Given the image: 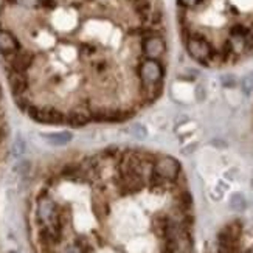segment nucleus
<instances>
[{"label":"nucleus","mask_w":253,"mask_h":253,"mask_svg":"<svg viewBox=\"0 0 253 253\" xmlns=\"http://www.w3.org/2000/svg\"><path fill=\"white\" fill-rule=\"evenodd\" d=\"M152 172L165 182H175L182 174V167L179 160L171 156L157 157L152 163Z\"/></svg>","instance_id":"1"},{"label":"nucleus","mask_w":253,"mask_h":253,"mask_svg":"<svg viewBox=\"0 0 253 253\" xmlns=\"http://www.w3.org/2000/svg\"><path fill=\"white\" fill-rule=\"evenodd\" d=\"M186 50L193 59L199 62H207L213 58V47L202 36H191L186 41Z\"/></svg>","instance_id":"2"},{"label":"nucleus","mask_w":253,"mask_h":253,"mask_svg":"<svg viewBox=\"0 0 253 253\" xmlns=\"http://www.w3.org/2000/svg\"><path fill=\"white\" fill-rule=\"evenodd\" d=\"M140 78L146 85H157L163 80V65L159 59H145L140 65Z\"/></svg>","instance_id":"3"},{"label":"nucleus","mask_w":253,"mask_h":253,"mask_svg":"<svg viewBox=\"0 0 253 253\" xmlns=\"http://www.w3.org/2000/svg\"><path fill=\"white\" fill-rule=\"evenodd\" d=\"M28 115L31 120H35L42 125H62L64 123V114L54 107H30Z\"/></svg>","instance_id":"4"},{"label":"nucleus","mask_w":253,"mask_h":253,"mask_svg":"<svg viewBox=\"0 0 253 253\" xmlns=\"http://www.w3.org/2000/svg\"><path fill=\"white\" fill-rule=\"evenodd\" d=\"M167 51V43L160 36H148L143 41V53L146 59H159Z\"/></svg>","instance_id":"5"},{"label":"nucleus","mask_w":253,"mask_h":253,"mask_svg":"<svg viewBox=\"0 0 253 253\" xmlns=\"http://www.w3.org/2000/svg\"><path fill=\"white\" fill-rule=\"evenodd\" d=\"M56 205L51 199L48 197H42L39 199V204H38V217L41 222H50L53 216L56 214Z\"/></svg>","instance_id":"6"},{"label":"nucleus","mask_w":253,"mask_h":253,"mask_svg":"<svg viewBox=\"0 0 253 253\" xmlns=\"http://www.w3.org/2000/svg\"><path fill=\"white\" fill-rule=\"evenodd\" d=\"M41 138L47 141L51 146H65L72 141L73 135L72 132L62 130V132H48V134H41Z\"/></svg>","instance_id":"7"},{"label":"nucleus","mask_w":253,"mask_h":253,"mask_svg":"<svg viewBox=\"0 0 253 253\" xmlns=\"http://www.w3.org/2000/svg\"><path fill=\"white\" fill-rule=\"evenodd\" d=\"M19 50L17 39L9 31H0V51L3 54H11Z\"/></svg>","instance_id":"8"},{"label":"nucleus","mask_w":253,"mask_h":253,"mask_svg":"<svg viewBox=\"0 0 253 253\" xmlns=\"http://www.w3.org/2000/svg\"><path fill=\"white\" fill-rule=\"evenodd\" d=\"M123 118H127V115L122 111H111V109H100L93 114V120L96 122H123Z\"/></svg>","instance_id":"9"},{"label":"nucleus","mask_w":253,"mask_h":253,"mask_svg":"<svg viewBox=\"0 0 253 253\" xmlns=\"http://www.w3.org/2000/svg\"><path fill=\"white\" fill-rule=\"evenodd\" d=\"M31 64H33V54L30 51H20L11 61L14 72H20V73H24Z\"/></svg>","instance_id":"10"},{"label":"nucleus","mask_w":253,"mask_h":253,"mask_svg":"<svg viewBox=\"0 0 253 253\" xmlns=\"http://www.w3.org/2000/svg\"><path fill=\"white\" fill-rule=\"evenodd\" d=\"M9 84H11V90L14 92V95L24 93L27 89V80L24 78V75L20 72H14L9 76Z\"/></svg>","instance_id":"11"},{"label":"nucleus","mask_w":253,"mask_h":253,"mask_svg":"<svg viewBox=\"0 0 253 253\" xmlns=\"http://www.w3.org/2000/svg\"><path fill=\"white\" fill-rule=\"evenodd\" d=\"M228 207L232 208L233 211L236 213H243L247 210V199L243 193H233L230 196V201H228Z\"/></svg>","instance_id":"12"},{"label":"nucleus","mask_w":253,"mask_h":253,"mask_svg":"<svg viewBox=\"0 0 253 253\" xmlns=\"http://www.w3.org/2000/svg\"><path fill=\"white\" fill-rule=\"evenodd\" d=\"M67 122L73 127H83V126H85L87 123H89L90 120H89V117H87L85 114H83V112H72L67 117Z\"/></svg>","instance_id":"13"},{"label":"nucleus","mask_w":253,"mask_h":253,"mask_svg":"<svg viewBox=\"0 0 253 253\" xmlns=\"http://www.w3.org/2000/svg\"><path fill=\"white\" fill-rule=\"evenodd\" d=\"M25 152H27V141L24 135H22L20 132H17L14 143H13V154H14V157H22Z\"/></svg>","instance_id":"14"},{"label":"nucleus","mask_w":253,"mask_h":253,"mask_svg":"<svg viewBox=\"0 0 253 253\" xmlns=\"http://www.w3.org/2000/svg\"><path fill=\"white\" fill-rule=\"evenodd\" d=\"M129 130H130V135L137 140H145L148 137V129L145 125H141V123H132Z\"/></svg>","instance_id":"15"},{"label":"nucleus","mask_w":253,"mask_h":253,"mask_svg":"<svg viewBox=\"0 0 253 253\" xmlns=\"http://www.w3.org/2000/svg\"><path fill=\"white\" fill-rule=\"evenodd\" d=\"M31 169V163L30 160H20L14 165V168H13V172L16 175H19V177H25V175H28Z\"/></svg>","instance_id":"16"},{"label":"nucleus","mask_w":253,"mask_h":253,"mask_svg":"<svg viewBox=\"0 0 253 253\" xmlns=\"http://www.w3.org/2000/svg\"><path fill=\"white\" fill-rule=\"evenodd\" d=\"M93 208H95V213L98 214V217H103L106 214H109V205L107 202H101L100 199L93 201Z\"/></svg>","instance_id":"17"},{"label":"nucleus","mask_w":253,"mask_h":253,"mask_svg":"<svg viewBox=\"0 0 253 253\" xmlns=\"http://www.w3.org/2000/svg\"><path fill=\"white\" fill-rule=\"evenodd\" d=\"M221 81H222V85L224 87H236V76L235 75H222L221 76Z\"/></svg>","instance_id":"18"},{"label":"nucleus","mask_w":253,"mask_h":253,"mask_svg":"<svg viewBox=\"0 0 253 253\" xmlns=\"http://www.w3.org/2000/svg\"><path fill=\"white\" fill-rule=\"evenodd\" d=\"M194 98H196V101H199V103H202L204 100H205V95H207V92H205V89H204V85L202 84H199V85H196V89H194Z\"/></svg>","instance_id":"19"},{"label":"nucleus","mask_w":253,"mask_h":253,"mask_svg":"<svg viewBox=\"0 0 253 253\" xmlns=\"http://www.w3.org/2000/svg\"><path fill=\"white\" fill-rule=\"evenodd\" d=\"M16 3L24 8H36L41 5V0H16Z\"/></svg>","instance_id":"20"},{"label":"nucleus","mask_w":253,"mask_h":253,"mask_svg":"<svg viewBox=\"0 0 253 253\" xmlns=\"http://www.w3.org/2000/svg\"><path fill=\"white\" fill-rule=\"evenodd\" d=\"M201 0H179V3L185 8H191V6H196L197 3H199Z\"/></svg>","instance_id":"21"},{"label":"nucleus","mask_w":253,"mask_h":253,"mask_svg":"<svg viewBox=\"0 0 253 253\" xmlns=\"http://www.w3.org/2000/svg\"><path fill=\"white\" fill-rule=\"evenodd\" d=\"M252 89H253V83L249 81V80H246L244 84H243V92H244L246 95H249V93L252 92Z\"/></svg>","instance_id":"22"},{"label":"nucleus","mask_w":253,"mask_h":253,"mask_svg":"<svg viewBox=\"0 0 253 253\" xmlns=\"http://www.w3.org/2000/svg\"><path fill=\"white\" fill-rule=\"evenodd\" d=\"M196 148H197L196 143H191V145H188L186 148H183V149H182V154H185V156H190L191 152H194V151H196Z\"/></svg>","instance_id":"23"},{"label":"nucleus","mask_w":253,"mask_h":253,"mask_svg":"<svg viewBox=\"0 0 253 253\" xmlns=\"http://www.w3.org/2000/svg\"><path fill=\"white\" fill-rule=\"evenodd\" d=\"M41 3L48 9H53L54 6H56V2H54V0H41Z\"/></svg>","instance_id":"24"},{"label":"nucleus","mask_w":253,"mask_h":253,"mask_svg":"<svg viewBox=\"0 0 253 253\" xmlns=\"http://www.w3.org/2000/svg\"><path fill=\"white\" fill-rule=\"evenodd\" d=\"M0 100H2V87H0Z\"/></svg>","instance_id":"25"}]
</instances>
